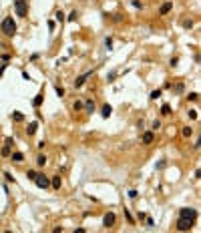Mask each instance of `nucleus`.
Listing matches in <instances>:
<instances>
[{"label":"nucleus","mask_w":201,"mask_h":233,"mask_svg":"<svg viewBox=\"0 0 201 233\" xmlns=\"http://www.w3.org/2000/svg\"><path fill=\"white\" fill-rule=\"evenodd\" d=\"M0 32L4 34V36H14V34H16V22H14L12 16H4V18H2V22H0Z\"/></svg>","instance_id":"f257e3e1"},{"label":"nucleus","mask_w":201,"mask_h":233,"mask_svg":"<svg viewBox=\"0 0 201 233\" xmlns=\"http://www.w3.org/2000/svg\"><path fill=\"white\" fill-rule=\"evenodd\" d=\"M12 4H14L16 16H20V18L28 16V0H12Z\"/></svg>","instance_id":"f03ea898"},{"label":"nucleus","mask_w":201,"mask_h":233,"mask_svg":"<svg viewBox=\"0 0 201 233\" xmlns=\"http://www.w3.org/2000/svg\"><path fill=\"white\" fill-rule=\"evenodd\" d=\"M193 225H195V221H193V219L179 217L177 223H175V229H177V231H189V229H193Z\"/></svg>","instance_id":"7ed1b4c3"},{"label":"nucleus","mask_w":201,"mask_h":233,"mask_svg":"<svg viewBox=\"0 0 201 233\" xmlns=\"http://www.w3.org/2000/svg\"><path fill=\"white\" fill-rule=\"evenodd\" d=\"M34 185H36L38 189H48V187H50V177H46L45 173H36Z\"/></svg>","instance_id":"20e7f679"},{"label":"nucleus","mask_w":201,"mask_h":233,"mask_svg":"<svg viewBox=\"0 0 201 233\" xmlns=\"http://www.w3.org/2000/svg\"><path fill=\"white\" fill-rule=\"evenodd\" d=\"M179 217H187V219L197 221L199 213H197V209H193V207H181V209H179Z\"/></svg>","instance_id":"39448f33"},{"label":"nucleus","mask_w":201,"mask_h":233,"mask_svg":"<svg viewBox=\"0 0 201 233\" xmlns=\"http://www.w3.org/2000/svg\"><path fill=\"white\" fill-rule=\"evenodd\" d=\"M93 75H95V70H93V68H90V70H87V72H83V75H78V77L75 78V89H80V87H83V85H85V82H87Z\"/></svg>","instance_id":"423d86ee"},{"label":"nucleus","mask_w":201,"mask_h":233,"mask_svg":"<svg viewBox=\"0 0 201 233\" xmlns=\"http://www.w3.org/2000/svg\"><path fill=\"white\" fill-rule=\"evenodd\" d=\"M115 221H117V215H115L113 211H109V213H105V215H103V227H105V229L113 227V225H115Z\"/></svg>","instance_id":"0eeeda50"},{"label":"nucleus","mask_w":201,"mask_h":233,"mask_svg":"<svg viewBox=\"0 0 201 233\" xmlns=\"http://www.w3.org/2000/svg\"><path fill=\"white\" fill-rule=\"evenodd\" d=\"M171 10H173V0H165V2L159 6V16H167Z\"/></svg>","instance_id":"6e6552de"},{"label":"nucleus","mask_w":201,"mask_h":233,"mask_svg":"<svg viewBox=\"0 0 201 233\" xmlns=\"http://www.w3.org/2000/svg\"><path fill=\"white\" fill-rule=\"evenodd\" d=\"M153 141H155V131H145L141 135V143L143 145H153Z\"/></svg>","instance_id":"1a4fd4ad"},{"label":"nucleus","mask_w":201,"mask_h":233,"mask_svg":"<svg viewBox=\"0 0 201 233\" xmlns=\"http://www.w3.org/2000/svg\"><path fill=\"white\" fill-rule=\"evenodd\" d=\"M50 187L55 189V191H58V189L62 187V179H60V175H52V177H50Z\"/></svg>","instance_id":"9d476101"},{"label":"nucleus","mask_w":201,"mask_h":233,"mask_svg":"<svg viewBox=\"0 0 201 233\" xmlns=\"http://www.w3.org/2000/svg\"><path fill=\"white\" fill-rule=\"evenodd\" d=\"M111 115H113V107L109 103H105V105L100 107V117H103V119H109Z\"/></svg>","instance_id":"9b49d317"},{"label":"nucleus","mask_w":201,"mask_h":233,"mask_svg":"<svg viewBox=\"0 0 201 233\" xmlns=\"http://www.w3.org/2000/svg\"><path fill=\"white\" fill-rule=\"evenodd\" d=\"M10 161L12 163H22L24 161V153L22 151H12L10 153Z\"/></svg>","instance_id":"f8f14e48"},{"label":"nucleus","mask_w":201,"mask_h":233,"mask_svg":"<svg viewBox=\"0 0 201 233\" xmlns=\"http://www.w3.org/2000/svg\"><path fill=\"white\" fill-rule=\"evenodd\" d=\"M83 111L87 113V115H93V113H95V100H93V99H87V100H85Z\"/></svg>","instance_id":"ddd939ff"},{"label":"nucleus","mask_w":201,"mask_h":233,"mask_svg":"<svg viewBox=\"0 0 201 233\" xmlns=\"http://www.w3.org/2000/svg\"><path fill=\"white\" fill-rule=\"evenodd\" d=\"M42 103H45V92H38V95L32 99V107H34V109H40Z\"/></svg>","instance_id":"4468645a"},{"label":"nucleus","mask_w":201,"mask_h":233,"mask_svg":"<svg viewBox=\"0 0 201 233\" xmlns=\"http://www.w3.org/2000/svg\"><path fill=\"white\" fill-rule=\"evenodd\" d=\"M36 131H38V123H36V121L28 123V127H26V135H28V137H34Z\"/></svg>","instance_id":"2eb2a0df"},{"label":"nucleus","mask_w":201,"mask_h":233,"mask_svg":"<svg viewBox=\"0 0 201 233\" xmlns=\"http://www.w3.org/2000/svg\"><path fill=\"white\" fill-rule=\"evenodd\" d=\"M10 119L14 123H24V119H26V117H24V113H20V111H12L10 113Z\"/></svg>","instance_id":"dca6fc26"},{"label":"nucleus","mask_w":201,"mask_h":233,"mask_svg":"<svg viewBox=\"0 0 201 233\" xmlns=\"http://www.w3.org/2000/svg\"><path fill=\"white\" fill-rule=\"evenodd\" d=\"M161 115H163V117H169V115H171V105H169V103H163V105H161Z\"/></svg>","instance_id":"f3484780"},{"label":"nucleus","mask_w":201,"mask_h":233,"mask_svg":"<svg viewBox=\"0 0 201 233\" xmlns=\"http://www.w3.org/2000/svg\"><path fill=\"white\" fill-rule=\"evenodd\" d=\"M55 18H56V22H58V24H62L65 20H67V16H65V12H62V10H56L55 12Z\"/></svg>","instance_id":"a211bd4d"},{"label":"nucleus","mask_w":201,"mask_h":233,"mask_svg":"<svg viewBox=\"0 0 201 233\" xmlns=\"http://www.w3.org/2000/svg\"><path fill=\"white\" fill-rule=\"evenodd\" d=\"M10 153H12V147L2 145V149H0V157H10Z\"/></svg>","instance_id":"6ab92c4d"},{"label":"nucleus","mask_w":201,"mask_h":233,"mask_svg":"<svg viewBox=\"0 0 201 233\" xmlns=\"http://www.w3.org/2000/svg\"><path fill=\"white\" fill-rule=\"evenodd\" d=\"M181 135H183L185 139H189V137H193V129L187 125V127H183V129H181Z\"/></svg>","instance_id":"aec40b11"},{"label":"nucleus","mask_w":201,"mask_h":233,"mask_svg":"<svg viewBox=\"0 0 201 233\" xmlns=\"http://www.w3.org/2000/svg\"><path fill=\"white\" fill-rule=\"evenodd\" d=\"M161 95H163V90H161V89H155V90H151V92H149V99H151V100H157Z\"/></svg>","instance_id":"412c9836"},{"label":"nucleus","mask_w":201,"mask_h":233,"mask_svg":"<svg viewBox=\"0 0 201 233\" xmlns=\"http://www.w3.org/2000/svg\"><path fill=\"white\" fill-rule=\"evenodd\" d=\"M46 161H48V159H46V155H38V157H36V167H45Z\"/></svg>","instance_id":"4be33fe9"},{"label":"nucleus","mask_w":201,"mask_h":233,"mask_svg":"<svg viewBox=\"0 0 201 233\" xmlns=\"http://www.w3.org/2000/svg\"><path fill=\"white\" fill-rule=\"evenodd\" d=\"M55 92H56V97H60V99H62V97L67 95V90H65V87H60V85H56V87H55Z\"/></svg>","instance_id":"5701e85b"},{"label":"nucleus","mask_w":201,"mask_h":233,"mask_svg":"<svg viewBox=\"0 0 201 233\" xmlns=\"http://www.w3.org/2000/svg\"><path fill=\"white\" fill-rule=\"evenodd\" d=\"M83 107H85V103H83V100H75V103H73V111H75V113L83 111Z\"/></svg>","instance_id":"b1692460"},{"label":"nucleus","mask_w":201,"mask_h":233,"mask_svg":"<svg viewBox=\"0 0 201 233\" xmlns=\"http://www.w3.org/2000/svg\"><path fill=\"white\" fill-rule=\"evenodd\" d=\"M187 100H191V103H197V100H199V92H189V95H187Z\"/></svg>","instance_id":"393cba45"},{"label":"nucleus","mask_w":201,"mask_h":233,"mask_svg":"<svg viewBox=\"0 0 201 233\" xmlns=\"http://www.w3.org/2000/svg\"><path fill=\"white\" fill-rule=\"evenodd\" d=\"M131 6L137 8V10H143V2L141 0H131Z\"/></svg>","instance_id":"a878e982"},{"label":"nucleus","mask_w":201,"mask_h":233,"mask_svg":"<svg viewBox=\"0 0 201 233\" xmlns=\"http://www.w3.org/2000/svg\"><path fill=\"white\" fill-rule=\"evenodd\" d=\"M77 18H78V12H77V10H73V12H70V14L67 16V20H68V22H75Z\"/></svg>","instance_id":"bb28decb"},{"label":"nucleus","mask_w":201,"mask_h":233,"mask_svg":"<svg viewBox=\"0 0 201 233\" xmlns=\"http://www.w3.org/2000/svg\"><path fill=\"white\" fill-rule=\"evenodd\" d=\"M125 217H127V221L131 223V225H135V217L131 215V211H129V209H125Z\"/></svg>","instance_id":"cd10ccee"},{"label":"nucleus","mask_w":201,"mask_h":233,"mask_svg":"<svg viewBox=\"0 0 201 233\" xmlns=\"http://www.w3.org/2000/svg\"><path fill=\"white\" fill-rule=\"evenodd\" d=\"M127 195H129V199H137V197H139V191H137V189H129Z\"/></svg>","instance_id":"c85d7f7f"},{"label":"nucleus","mask_w":201,"mask_h":233,"mask_svg":"<svg viewBox=\"0 0 201 233\" xmlns=\"http://www.w3.org/2000/svg\"><path fill=\"white\" fill-rule=\"evenodd\" d=\"M105 48H109V50L113 48V38H111V36H107V38H105Z\"/></svg>","instance_id":"c756f323"},{"label":"nucleus","mask_w":201,"mask_h":233,"mask_svg":"<svg viewBox=\"0 0 201 233\" xmlns=\"http://www.w3.org/2000/svg\"><path fill=\"white\" fill-rule=\"evenodd\" d=\"M161 129V121H153L151 123V131H159Z\"/></svg>","instance_id":"7c9ffc66"},{"label":"nucleus","mask_w":201,"mask_h":233,"mask_svg":"<svg viewBox=\"0 0 201 233\" xmlns=\"http://www.w3.org/2000/svg\"><path fill=\"white\" fill-rule=\"evenodd\" d=\"M4 179H6V181H8V183H16V179L12 177L10 173H8V171H6V173H4Z\"/></svg>","instance_id":"2f4dec72"},{"label":"nucleus","mask_w":201,"mask_h":233,"mask_svg":"<svg viewBox=\"0 0 201 233\" xmlns=\"http://www.w3.org/2000/svg\"><path fill=\"white\" fill-rule=\"evenodd\" d=\"M10 58H12V56L8 54V52H4V54L0 56V60H2V62H10Z\"/></svg>","instance_id":"473e14b6"},{"label":"nucleus","mask_w":201,"mask_h":233,"mask_svg":"<svg viewBox=\"0 0 201 233\" xmlns=\"http://www.w3.org/2000/svg\"><path fill=\"white\" fill-rule=\"evenodd\" d=\"M183 89H185L183 82H177V85H175V92H183Z\"/></svg>","instance_id":"72a5a7b5"},{"label":"nucleus","mask_w":201,"mask_h":233,"mask_svg":"<svg viewBox=\"0 0 201 233\" xmlns=\"http://www.w3.org/2000/svg\"><path fill=\"white\" fill-rule=\"evenodd\" d=\"M26 177L30 179V181H34L36 179V171H26Z\"/></svg>","instance_id":"f704fd0d"},{"label":"nucleus","mask_w":201,"mask_h":233,"mask_svg":"<svg viewBox=\"0 0 201 233\" xmlns=\"http://www.w3.org/2000/svg\"><path fill=\"white\" fill-rule=\"evenodd\" d=\"M183 28H193V20H183Z\"/></svg>","instance_id":"c9c22d12"},{"label":"nucleus","mask_w":201,"mask_h":233,"mask_svg":"<svg viewBox=\"0 0 201 233\" xmlns=\"http://www.w3.org/2000/svg\"><path fill=\"white\" fill-rule=\"evenodd\" d=\"M115 78H117V72H115V70H113V72H109V77H107V80H109V82H113Z\"/></svg>","instance_id":"e433bc0d"},{"label":"nucleus","mask_w":201,"mask_h":233,"mask_svg":"<svg viewBox=\"0 0 201 233\" xmlns=\"http://www.w3.org/2000/svg\"><path fill=\"white\" fill-rule=\"evenodd\" d=\"M4 145L12 147V145H14V139H12V137H6V139H4Z\"/></svg>","instance_id":"4c0bfd02"},{"label":"nucleus","mask_w":201,"mask_h":233,"mask_svg":"<svg viewBox=\"0 0 201 233\" xmlns=\"http://www.w3.org/2000/svg\"><path fill=\"white\" fill-rule=\"evenodd\" d=\"M177 62H179V56H173V58L169 60V65H171V67H177Z\"/></svg>","instance_id":"58836bf2"},{"label":"nucleus","mask_w":201,"mask_h":233,"mask_svg":"<svg viewBox=\"0 0 201 233\" xmlns=\"http://www.w3.org/2000/svg\"><path fill=\"white\" fill-rule=\"evenodd\" d=\"M45 145H46V141H38V143H36V149H38V151H42V149H45Z\"/></svg>","instance_id":"ea45409f"},{"label":"nucleus","mask_w":201,"mask_h":233,"mask_svg":"<svg viewBox=\"0 0 201 233\" xmlns=\"http://www.w3.org/2000/svg\"><path fill=\"white\" fill-rule=\"evenodd\" d=\"M165 165H167L165 161H159V163L155 165V169H159V171H161V169H165Z\"/></svg>","instance_id":"a19ab883"},{"label":"nucleus","mask_w":201,"mask_h":233,"mask_svg":"<svg viewBox=\"0 0 201 233\" xmlns=\"http://www.w3.org/2000/svg\"><path fill=\"white\" fill-rule=\"evenodd\" d=\"M121 20H123V14H115L113 16V22H121Z\"/></svg>","instance_id":"79ce46f5"},{"label":"nucleus","mask_w":201,"mask_h":233,"mask_svg":"<svg viewBox=\"0 0 201 233\" xmlns=\"http://www.w3.org/2000/svg\"><path fill=\"white\" fill-rule=\"evenodd\" d=\"M6 67H8V62H2V65H0V77L4 75V70H6Z\"/></svg>","instance_id":"37998d69"},{"label":"nucleus","mask_w":201,"mask_h":233,"mask_svg":"<svg viewBox=\"0 0 201 233\" xmlns=\"http://www.w3.org/2000/svg\"><path fill=\"white\" fill-rule=\"evenodd\" d=\"M187 115H189V119H197V117H199V115H197V111H189Z\"/></svg>","instance_id":"c03bdc74"},{"label":"nucleus","mask_w":201,"mask_h":233,"mask_svg":"<svg viewBox=\"0 0 201 233\" xmlns=\"http://www.w3.org/2000/svg\"><path fill=\"white\" fill-rule=\"evenodd\" d=\"M145 219H147V227H153V225H155V221H153L151 217H145Z\"/></svg>","instance_id":"a18cd8bd"},{"label":"nucleus","mask_w":201,"mask_h":233,"mask_svg":"<svg viewBox=\"0 0 201 233\" xmlns=\"http://www.w3.org/2000/svg\"><path fill=\"white\" fill-rule=\"evenodd\" d=\"M22 78H24V80H30V75H28L26 70H22Z\"/></svg>","instance_id":"49530a36"}]
</instances>
